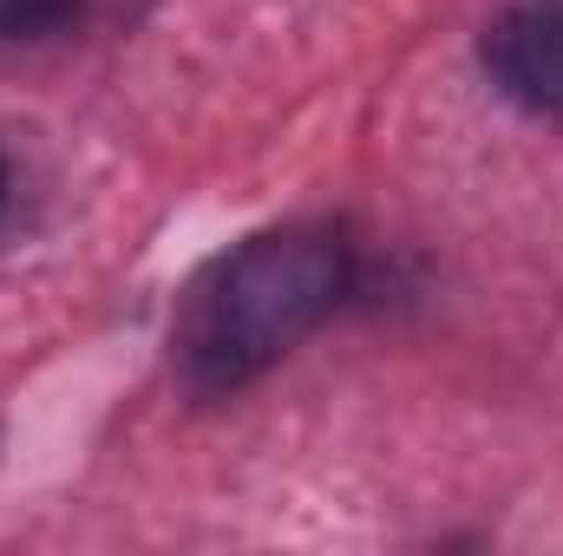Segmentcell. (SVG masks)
I'll return each instance as SVG.
<instances>
[{
  "label": "cell",
  "instance_id": "6da1fadb",
  "mask_svg": "<svg viewBox=\"0 0 563 556\" xmlns=\"http://www.w3.org/2000/svg\"><path fill=\"white\" fill-rule=\"evenodd\" d=\"M354 256L334 223H282L223 249L184 288L170 321V360L184 387L230 393L301 347L347 294Z\"/></svg>",
  "mask_w": 563,
  "mask_h": 556
},
{
  "label": "cell",
  "instance_id": "7a4b0ae2",
  "mask_svg": "<svg viewBox=\"0 0 563 556\" xmlns=\"http://www.w3.org/2000/svg\"><path fill=\"white\" fill-rule=\"evenodd\" d=\"M492 86L525 112H563V0H505L478 40Z\"/></svg>",
  "mask_w": 563,
  "mask_h": 556
},
{
  "label": "cell",
  "instance_id": "3957f363",
  "mask_svg": "<svg viewBox=\"0 0 563 556\" xmlns=\"http://www.w3.org/2000/svg\"><path fill=\"white\" fill-rule=\"evenodd\" d=\"M86 13V0H0V46H40L66 33Z\"/></svg>",
  "mask_w": 563,
  "mask_h": 556
},
{
  "label": "cell",
  "instance_id": "277c9868",
  "mask_svg": "<svg viewBox=\"0 0 563 556\" xmlns=\"http://www.w3.org/2000/svg\"><path fill=\"white\" fill-rule=\"evenodd\" d=\"M0 190H7V170H0Z\"/></svg>",
  "mask_w": 563,
  "mask_h": 556
}]
</instances>
